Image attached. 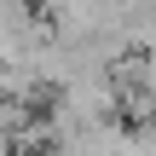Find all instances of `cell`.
Masks as SVG:
<instances>
[{
  "label": "cell",
  "mask_w": 156,
  "mask_h": 156,
  "mask_svg": "<svg viewBox=\"0 0 156 156\" xmlns=\"http://www.w3.org/2000/svg\"><path fill=\"white\" fill-rule=\"evenodd\" d=\"M116 156H156V122H139L133 133L122 127V139H116Z\"/></svg>",
  "instance_id": "2"
},
{
  "label": "cell",
  "mask_w": 156,
  "mask_h": 156,
  "mask_svg": "<svg viewBox=\"0 0 156 156\" xmlns=\"http://www.w3.org/2000/svg\"><path fill=\"white\" fill-rule=\"evenodd\" d=\"M116 139H122V127L116 122H98V127H81L69 139H46L41 156H116Z\"/></svg>",
  "instance_id": "1"
}]
</instances>
